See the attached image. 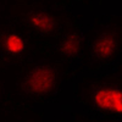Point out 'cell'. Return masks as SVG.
Wrapping results in <instances>:
<instances>
[{"label":"cell","mask_w":122,"mask_h":122,"mask_svg":"<svg viewBox=\"0 0 122 122\" xmlns=\"http://www.w3.org/2000/svg\"><path fill=\"white\" fill-rule=\"evenodd\" d=\"M3 50L9 55H20L26 50V40L23 37L16 33H10L3 39Z\"/></svg>","instance_id":"8992f818"},{"label":"cell","mask_w":122,"mask_h":122,"mask_svg":"<svg viewBox=\"0 0 122 122\" xmlns=\"http://www.w3.org/2000/svg\"><path fill=\"white\" fill-rule=\"evenodd\" d=\"M28 23L36 32L40 34H48L56 27V21L45 12H33L28 16Z\"/></svg>","instance_id":"5b68a950"},{"label":"cell","mask_w":122,"mask_h":122,"mask_svg":"<svg viewBox=\"0 0 122 122\" xmlns=\"http://www.w3.org/2000/svg\"><path fill=\"white\" fill-rule=\"evenodd\" d=\"M117 46L118 45L115 37H112L111 34H101L95 39L92 49H93V53L97 57L104 60L112 56L114 53L117 50Z\"/></svg>","instance_id":"3957f363"},{"label":"cell","mask_w":122,"mask_h":122,"mask_svg":"<svg viewBox=\"0 0 122 122\" xmlns=\"http://www.w3.org/2000/svg\"><path fill=\"white\" fill-rule=\"evenodd\" d=\"M55 72L49 66H38L30 70L22 82V88L32 95H45L55 86Z\"/></svg>","instance_id":"6da1fadb"},{"label":"cell","mask_w":122,"mask_h":122,"mask_svg":"<svg viewBox=\"0 0 122 122\" xmlns=\"http://www.w3.org/2000/svg\"><path fill=\"white\" fill-rule=\"evenodd\" d=\"M57 49L66 57H76L82 49V38L77 33H67L59 42Z\"/></svg>","instance_id":"277c9868"},{"label":"cell","mask_w":122,"mask_h":122,"mask_svg":"<svg viewBox=\"0 0 122 122\" xmlns=\"http://www.w3.org/2000/svg\"><path fill=\"white\" fill-rule=\"evenodd\" d=\"M93 100L98 107L110 111L114 114H121L122 111V100L121 90L118 87L112 88H99L94 92Z\"/></svg>","instance_id":"7a4b0ae2"}]
</instances>
